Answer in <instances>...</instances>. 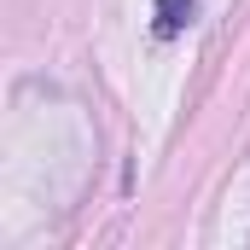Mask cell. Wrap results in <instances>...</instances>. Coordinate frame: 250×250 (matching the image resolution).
Here are the masks:
<instances>
[{"label":"cell","instance_id":"cell-1","mask_svg":"<svg viewBox=\"0 0 250 250\" xmlns=\"http://www.w3.org/2000/svg\"><path fill=\"white\" fill-rule=\"evenodd\" d=\"M192 12H198V0H157V35L175 41V35L192 23Z\"/></svg>","mask_w":250,"mask_h":250}]
</instances>
